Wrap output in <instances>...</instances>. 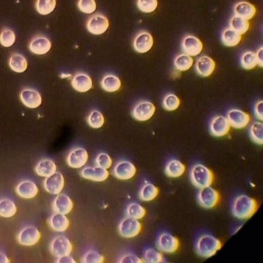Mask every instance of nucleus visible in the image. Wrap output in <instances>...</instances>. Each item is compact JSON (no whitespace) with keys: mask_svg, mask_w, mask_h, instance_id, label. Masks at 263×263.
<instances>
[{"mask_svg":"<svg viewBox=\"0 0 263 263\" xmlns=\"http://www.w3.org/2000/svg\"><path fill=\"white\" fill-rule=\"evenodd\" d=\"M257 209V204L256 201L245 194L236 196L231 204V211L233 215L242 220L251 217Z\"/></svg>","mask_w":263,"mask_h":263,"instance_id":"obj_1","label":"nucleus"},{"mask_svg":"<svg viewBox=\"0 0 263 263\" xmlns=\"http://www.w3.org/2000/svg\"><path fill=\"white\" fill-rule=\"evenodd\" d=\"M221 247V243L220 240L213 235L206 233L198 235L195 243L196 253L204 258L213 256Z\"/></svg>","mask_w":263,"mask_h":263,"instance_id":"obj_2","label":"nucleus"},{"mask_svg":"<svg viewBox=\"0 0 263 263\" xmlns=\"http://www.w3.org/2000/svg\"><path fill=\"white\" fill-rule=\"evenodd\" d=\"M190 178L192 184L198 190L211 185L214 181L212 171L201 163H196L190 170Z\"/></svg>","mask_w":263,"mask_h":263,"instance_id":"obj_3","label":"nucleus"},{"mask_svg":"<svg viewBox=\"0 0 263 263\" xmlns=\"http://www.w3.org/2000/svg\"><path fill=\"white\" fill-rule=\"evenodd\" d=\"M197 199L201 207L210 209L217 205L220 197L218 192L210 185L198 190Z\"/></svg>","mask_w":263,"mask_h":263,"instance_id":"obj_4","label":"nucleus"},{"mask_svg":"<svg viewBox=\"0 0 263 263\" xmlns=\"http://www.w3.org/2000/svg\"><path fill=\"white\" fill-rule=\"evenodd\" d=\"M156 245L157 249L162 253L173 254L178 250L179 241L170 233L163 232L157 237Z\"/></svg>","mask_w":263,"mask_h":263,"instance_id":"obj_5","label":"nucleus"},{"mask_svg":"<svg viewBox=\"0 0 263 263\" xmlns=\"http://www.w3.org/2000/svg\"><path fill=\"white\" fill-rule=\"evenodd\" d=\"M142 230V224L139 220L127 216L120 222L119 232L125 239H133L139 235Z\"/></svg>","mask_w":263,"mask_h":263,"instance_id":"obj_6","label":"nucleus"},{"mask_svg":"<svg viewBox=\"0 0 263 263\" xmlns=\"http://www.w3.org/2000/svg\"><path fill=\"white\" fill-rule=\"evenodd\" d=\"M50 249L54 256L60 258L70 255L73 246L68 238L64 236H58L52 240Z\"/></svg>","mask_w":263,"mask_h":263,"instance_id":"obj_7","label":"nucleus"},{"mask_svg":"<svg viewBox=\"0 0 263 263\" xmlns=\"http://www.w3.org/2000/svg\"><path fill=\"white\" fill-rule=\"evenodd\" d=\"M89 160L87 150L82 147L74 148L67 157V164L73 169H81L85 167Z\"/></svg>","mask_w":263,"mask_h":263,"instance_id":"obj_8","label":"nucleus"},{"mask_svg":"<svg viewBox=\"0 0 263 263\" xmlns=\"http://www.w3.org/2000/svg\"><path fill=\"white\" fill-rule=\"evenodd\" d=\"M44 185L46 192L50 195L57 196L62 192L65 186V179L60 172H56L46 178Z\"/></svg>","mask_w":263,"mask_h":263,"instance_id":"obj_9","label":"nucleus"},{"mask_svg":"<svg viewBox=\"0 0 263 263\" xmlns=\"http://www.w3.org/2000/svg\"><path fill=\"white\" fill-rule=\"evenodd\" d=\"M41 233L35 227H27L22 229L18 234L19 243L24 246H32L39 242Z\"/></svg>","mask_w":263,"mask_h":263,"instance_id":"obj_10","label":"nucleus"},{"mask_svg":"<svg viewBox=\"0 0 263 263\" xmlns=\"http://www.w3.org/2000/svg\"><path fill=\"white\" fill-rule=\"evenodd\" d=\"M227 117L231 126L236 129L246 128L250 122L249 115L238 108L230 109L228 112Z\"/></svg>","mask_w":263,"mask_h":263,"instance_id":"obj_11","label":"nucleus"},{"mask_svg":"<svg viewBox=\"0 0 263 263\" xmlns=\"http://www.w3.org/2000/svg\"><path fill=\"white\" fill-rule=\"evenodd\" d=\"M156 110V106L152 102L142 101L137 104L134 108L133 116L138 121L145 122L153 118Z\"/></svg>","mask_w":263,"mask_h":263,"instance_id":"obj_12","label":"nucleus"},{"mask_svg":"<svg viewBox=\"0 0 263 263\" xmlns=\"http://www.w3.org/2000/svg\"><path fill=\"white\" fill-rule=\"evenodd\" d=\"M137 169L130 161H122L119 162L114 169V174L118 179L127 181L132 179L136 175Z\"/></svg>","mask_w":263,"mask_h":263,"instance_id":"obj_13","label":"nucleus"},{"mask_svg":"<svg viewBox=\"0 0 263 263\" xmlns=\"http://www.w3.org/2000/svg\"><path fill=\"white\" fill-rule=\"evenodd\" d=\"M231 125L227 118L223 116H217L214 118L210 124L211 134L217 137L227 135L231 130Z\"/></svg>","mask_w":263,"mask_h":263,"instance_id":"obj_14","label":"nucleus"},{"mask_svg":"<svg viewBox=\"0 0 263 263\" xmlns=\"http://www.w3.org/2000/svg\"><path fill=\"white\" fill-rule=\"evenodd\" d=\"M81 174L84 178L97 182L105 181L109 175L108 170L97 166L84 167Z\"/></svg>","mask_w":263,"mask_h":263,"instance_id":"obj_15","label":"nucleus"},{"mask_svg":"<svg viewBox=\"0 0 263 263\" xmlns=\"http://www.w3.org/2000/svg\"><path fill=\"white\" fill-rule=\"evenodd\" d=\"M181 47L185 54L192 57L199 55L203 49L202 42L198 37L193 35L185 36L182 41Z\"/></svg>","mask_w":263,"mask_h":263,"instance_id":"obj_16","label":"nucleus"},{"mask_svg":"<svg viewBox=\"0 0 263 263\" xmlns=\"http://www.w3.org/2000/svg\"><path fill=\"white\" fill-rule=\"evenodd\" d=\"M87 29L94 34H101L106 31L109 26L107 19L103 15L97 14L92 16L87 23Z\"/></svg>","mask_w":263,"mask_h":263,"instance_id":"obj_17","label":"nucleus"},{"mask_svg":"<svg viewBox=\"0 0 263 263\" xmlns=\"http://www.w3.org/2000/svg\"><path fill=\"white\" fill-rule=\"evenodd\" d=\"M154 39L147 32H140L135 37L133 46L135 50L139 53H145L152 49L154 46Z\"/></svg>","mask_w":263,"mask_h":263,"instance_id":"obj_18","label":"nucleus"},{"mask_svg":"<svg viewBox=\"0 0 263 263\" xmlns=\"http://www.w3.org/2000/svg\"><path fill=\"white\" fill-rule=\"evenodd\" d=\"M73 208V201L67 195L60 194L56 196L53 201V208L56 213L67 215L71 212Z\"/></svg>","mask_w":263,"mask_h":263,"instance_id":"obj_19","label":"nucleus"},{"mask_svg":"<svg viewBox=\"0 0 263 263\" xmlns=\"http://www.w3.org/2000/svg\"><path fill=\"white\" fill-rule=\"evenodd\" d=\"M39 192V187L30 180H25L20 182L16 187L17 195L24 199H33L37 196Z\"/></svg>","mask_w":263,"mask_h":263,"instance_id":"obj_20","label":"nucleus"},{"mask_svg":"<svg viewBox=\"0 0 263 263\" xmlns=\"http://www.w3.org/2000/svg\"><path fill=\"white\" fill-rule=\"evenodd\" d=\"M216 67L215 61L211 57L203 56L199 58L196 63L197 72L200 76L207 78L214 72Z\"/></svg>","mask_w":263,"mask_h":263,"instance_id":"obj_21","label":"nucleus"},{"mask_svg":"<svg viewBox=\"0 0 263 263\" xmlns=\"http://www.w3.org/2000/svg\"><path fill=\"white\" fill-rule=\"evenodd\" d=\"M69 220L66 215L55 212L49 219L51 228L57 233L66 232L69 228Z\"/></svg>","mask_w":263,"mask_h":263,"instance_id":"obj_22","label":"nucleus"},{"mask_svg":"<svg viewBox=\"0 0 263 263\" xmlns=\"http://www.w3.org/2000/svg\"><path fill=\"white\" fill-rule=\"evenodd\" d=\"M185 171L184 165L180 161L176 159H170L165 166V173L170 178H179L182 176Z\"/></svg>","mask_w":263,"mask_h":263,"instance_id":"obj_23","label":"nucleus"},{"mask_svg":"<svg viewBox=\"0 0 263 263\" xmlns=\"http://www.w3.org/2000/svg\"><path fill=\"white\" fill-rule=\"evenodd\" d=\"M20 99L23 104L31 108L40 106L42 103L40 94L35 90L26 89L21 93Z\"/></svg>","mask_w":263,"mask_h":263,"instance_id":"obj_24","label":"nucleus"},{"mask_svg":"<svg viewBox=\"0 0 263 263\" xmlns=\"http://www.w3.org/2000/svg\"><path fill=\"white\" fill-rule=\"evenodd\" d=\"M51 42L45 36L35 37L29 45L30 51L36 55H44L49 52L51 48Z\"/></svg>","mask_w":263,"mask_h":263,"instance_id":"obj_25","label":"nucleus"},{"mask_svg":"<svg viewBox=\"0 0 263 263\" xmlns=\"http://www.w3.org/2000/svg\"><path fill=\"white\" fill-rule=\"evenodd\" d=\"M159 194L158 187L153 183H143L139 192V198L143 202H149L155 200Z\"/></svg>","mask_w":263,"mask_h":263,"instance_id":"obj_26","label":"nucleus"},{"mask_svg":"<svg viewBox=\"0 0 263 263\" xmlns=\"http://www.w3.org/2000/svg\"><path fill=\"white\" fill-rule=\"evenodd\" d=\"M57 167L54 161L45 159L39 163L35 167L36 174L41 177L47 178L57 172Z\"/></svg>","mask_w":263,"mask_h":263,"instance_id":"obj_27","label":"nucleus"},{"mask_svg":"<svg viewBox=\"0 0 263 263\" xmlns=\"http://www.w3.org/2000/svg\"><path fill=\"white\" fill-rule=\"evenodd\" d=\"M71 85L74 90L85 93L92 87V81L90 77L85 73H79L72 80Z\"/></svg>","mask_w":263,"mask_h":263,"instance_id":"obj_28","label":"nucleus"},{"mask_svg":"<svg viewBox=\"0 0 263 263\" xmlns=\"http://www.w3.org/2000/svg\"><path fill=\"white\" fill-rule=\"evenodd\" d=\"M236 16L247 20H251L256 14V10L254 6L247 2H240L234 8Z\"/></svg>","mask_w":263,"mask_h":263,"instance_id":"obj_29","label":"nucleus"},{"mask_svg":"<svg viewBox=\"0 0 263 263\" xmlns=\"http://www.w3.org/2000/svg\"><path fill=\"white\" fill-rule=\"evenodd\" d=\"M241 40V35L231 28L225 29L222 33L221 42L225 46L236 47Z\"/></svg>","mask_w":263,"mask_h":263,"instance_id":"obj_30","label":"nucleus"},{"mask_svg":"<svg viewBox=\"0 0 263 263\" xmlns=\"http://www.w3.org/2000/svg\"><path fill=\"white\" fill-rule=\"evenodd\" d=\"M162 253L158 249L147 247L143 252L142 259L146 263H161L164 261Z\"/></svg>","mask_w":263,"mask_h":263,"instance_id":"obj_31","label":"nucleus"},{"mask_svg":"<svg viewBox=\"0 0 263 263\" xmlns=\"http://www.w3.org/2000/svg\"><path fill=\"white\" fill-rule=\"evenodd\" d=\"M17 207L12 200L4 199L0 200V216L11 218L17 213Z\"/></svg>","mask_w":263,"mask_h":263,"instance_id":"obj_32","label":"nucleus"},{"mask_svg":"<svg viewBox=\"0 0 263 263\" xmlns=\"http://www.w3.org/2000/svg\"><path fill=\"white\" fill-rule=\"evenodd\" d=\"M194 63L192 57L186 54L177 56L174 62L176 69L180 71L189 70L193 66Z\"/></svg>","mask_w":263,"mask_h":263,"instance_id":"obj_33","label":"nucleus"},{"mask_svg":"<svg viewBox=\"0 0 263 263\" xmlns=\"http://www.w3.org/2000/svg\"><path fill=\"white\" fill-rule=\"evenodd\" d=\"M102 89L108 92H115L118 91L121 87L120 80L114 75H107L101 82Z\"/></svg>","mask_w":263,"mask_h":263,"instance_id":"obj_34","label":"nucleus"},{"mask_svg":"<svg viewBox=\"0 0 263 263\" xmlns=\"http://www.w3.org/2000/svg\"><path fill=\"white\" fill-rule=\"evenodd\" d=\"M249 135L252 141L257 144L263 143V124L261 122H253L249 128Z\"/></svg>","mask_w":263,"mask_h":263,"instance_id":"obj_35","label":"nucleus"},{"mask_svg":"<svg viewBox=\"0 0 263 263\" xmlns=\"http://www.w3.org/2000/svg\"><path fill=\"white\" fill-rule=\"evenodd\" d=\"M127 216L140 220L142 219L146 214L145 209L139 203L133 202L128 205L126 209Z\"/></svg>","mask_w":263,"mask_h":263,"instance_id":"obj_36","label":"nucleus"},{"mask_svg":"<svg viewBox=\"0 0 263 263\" xmlns=\"http://www.w3.org/2000/svg\"><path fill=\"white\" fill-rule=\"evenodd\" d=\"M56 5V0H36L35 9L40 14L47 15L53 12Z\"/></svg>","mask_w":263,"mask_h":263,"instance_id":"obj_37","label":"nucleus"},{"mask_svg":"<svg viewBox=\"0 0 263 263\" xmlns=\"http://www.w3.org/2000/svg\"><path fill=\"white\" fill-rule=\"evenodd\" d=\"M10 65L14 71L23 72L27 68V63L24 56L19 54H15L10 59Z\"/></svg>","mask_w":263,"mask_h":263,"instance_id":"obj_38","label":"nucleus"},{"mask_svg":"<svg viewBox=\"0 0 263 263\" xmlns=\"http://www.w3.org/2000/svg\"><path fill=\"white\" fill-rule=\"evenodd\" d=\"M231 28L242 35L247 32L250 25L248 20L235 16L231 20Z\"/></svg>","mask_w":263,"mask_h":263,"instance_id":"obj_39","label":"nucleus"},{"mask_svg":"<svg viewBox=\"0 0 263 263\" xmlns=\"http://www.w3.org/2000/svg\"><path fill=\"white\" fill-rule=\"evenodd\" d=\"M240 62L243 68L247 70L253 69L257 65L256 53L251 51L244 53L241 58Z\"/></svg>","mask_w":263,"mask_h":263,"instance_id":"obj_40","label":"nucleus"},{"mask_svg":"<svg viewBox=\"0 0 263 263\" xmlns=\"http://www.w3.org/2000/svg\"><path fill=\"white\" fill-rule=\"evenodd\" d=\"M104 257L99 252L94 249L87 251L83 255V262L84 263H102Z\"/></svg>","mask_w":263,"mask_h":263,"instance_id":"obj_41","label":"nucleus"},{"mask_svg":"<svg viewBox=\"0 0 263 263\" xmlns=\"http://www.w3.org/2000/svg\"><path fill=\"white\" fill-rule=\"evenodd\" d=\"M180 101L175 94H169L166 95L163 100V107L168 111H174L179 106Z\"/></svg>","mask_w":263,"mask_h":263,"instance_id":"obj_42","label":"nucleus"},{"mask_svg":"<svg viewBox=\"0 0 263 263\" xmlns=\"http://www.w3.org/2000/svg\"><path fill=\"white\" fill-rule=\"evenodd\" d=\"M158 6V0H138L137 7L145 13H151L156 10Z\"/></svg>","mask_w":263,"mask_h":263,"instance_id":"obj_43","label":"nucleus"},{"mask_svg":"<svg viewBox=\"0 0 263 263\" xmlns=\"http://www.w3.org/2000/svg\"><path fill=\"white\" fill-rule=\"evenodd\" d=\"M15 41V34L11 29H5L0 34V44L5 47H11L14 44Z\"/></svg>","mask_w":263,"mask_h":263,"instance_id":"obj_44","label":"nucleus"},{"mask_svg":"<svg viewBox=\"0 0 263 263\" xmlns=\"http://www.w3.org/2000/svg\"><path fill=\"white\" fill-rule=\"evenodd\" d=\"M88 122L92 128L98 129L103 126L104 119L99 111L95 110L91 112L88 119Z\"/></svg>","mask_w":263,"mask_h":263,"instance_id":"obj_45","label":"nucleus"},{"mask_svg":"<svg viewBox=\"0 0 263 263\" xmlns=\"http://www.w3.org/2000/svg\"><path fill=\"white\" fill-rule=\"evenodd\" d=\"M78 7L83 13L90 14L96 10V4L95 0H80Z\"/></svg>","mask_w":263,"mask_h":263,"instance_id":"obj_46","label":"nucleus"},{"mask_svg":"<svg viewBox=\"0 0 263 263\" xmlns=\"http://www.w3.org/2000/svg\"><path fill=\"white\" fill-rule=\"evenodd\" d=\"M96 163L97 166L108 170L112 166V161L108 155L101 153L97 157Z\"/></svg>","mask_w":263,"mask_h":263,"instance_id":"obj_47","label":"nucleus"},{"mask_svg":"<svg viewBox=\"0 0 263 263\" xmlns=\"http://www.w3.org/2000/svg\"><path fill=\"white\" fill-rule=\"evenodd\" d=\"M120 262L122 263H141L142 258L133 253H127L122 255L120 259Z\"/></svg>","mask_w":263,"mask_h":263,"instance_id":"obj_48","label":"nucleus"},{"mask_svg":"<svg viewBox=\"0 0 263 263\" xmlns=\"http://www.w3.org/2000/svg\"><path fill=\"white\" fill-rule=\"evenodd\" d=\"M262 109H263V102L262 100L258 101L256 102L254 108V115L256 119L260 121H262L263 116H262Z\"/></svg>","mask_w":263,"mask_h":263,"instance_id":"obj_49","label":"nucleus"},{"mask_svg":"<svg viewBox=\"0 0 263 263\" xmlns=\"http://www.w3.org/2000/svg\"><path fill=\"white\" fill-rule=\"evenodd\" d=\"M57 262L59 263H76L77 261L70 255H69L57 258Z\"/></svg>","mask_w":263,"mask_h":263,"instance_id":"obj_50","label":"nucleus"},{"mask_svg":"<svg viewBox=\"0 0 263 263\" xmlns=\"http://www.w3.org/2000/svg\"><path fill=\"white\" fill-rule=\"evenodd\" d=\"M262 52L263 48L261 47L258 50L257 53H256L257 60V65H259L261 67L263 66Z\"/></svg>","mask_w":263,"mask_h":263,"instance_id":"obj_51","label":"nucleus"},{"mask_svg":"<svg viewBox=\"0 0 263 263\" xmlns=\"http://www.w3.org/2000/svg\"><path fill=\"white\" fill-rule=\"evenodd\" d=\"M9 261V258L7 255L0 251V263H8Z\"/></svg>","mask_w":263,"mask_h":263,"instance_id":"obj_52","label":"nucleus"}]
</instances>
